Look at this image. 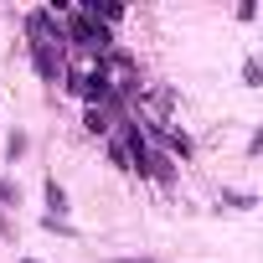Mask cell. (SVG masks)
<instances>
[{
  "label": "cell",
  "instance_id": "obj_4",
  "mask_svg": "<svg viewBox=\"0 0 263 263\" xmlns=\"http://www.w3.org/2000/svg\"><path fill=\"white\" fill-rule=\"evenodd\" d=\"M47 206H57V212H52V222H57V217L67 212V191H62L57 181H47Z\"/></svg>",
  "mask_w": 263,
  "mask_h": 263
},
{
  "label": "cell",
  "instance_id": "obj_9",
  "mask_svg": "<svg viewBox=\"0 0 263 263\" xmlns=\"http://www.w3.org/2000/svg\"><path fill=\"white\" fill-rule=\"evenodd\" d=\"M26 263H36V258H26Z\"/></svg>",
  "mask_w": 263,
  "mask_h": 263
},
{
  "label": "cell",
  "instance_id": "obj_1",
  "mask_svg": "<svg viewBox=\"0 0 263 263\" xmlns=\"http://www.w3.org/2000/svg\"><path fill=\"white\" fill-rule=\"evenodd\" d=\"M62 31H67V42H72V47H83V52H93L98 62H103V57H108V47H114V36H108V26H103V21H93L88 11H72Z\"/></svg>",
  "mask_w": 263,
  "mask_h": 263
},
{
  "label": "cell",
  "instance_id": "obj_3",
  "mask_svg": "<svg viewBox=\"0 0 263 263\" xmlns=\"http://www.w3.org/2000/svg\"><path fill=\"white\" fill-rule=\"evenodd\" d=\"M88 129H93V135H108V129H114V124H108V108H103V103H93V108H88Z\"/></svg>",
  "mask_w": 263,
  "mask_h": 263
},
{
  "label": "cell",
  "instance_id": "obj_6",
  "mask_svg": "<svg viewBox=\"0 0 263 263\" xmlns=\"http://www.w3.org/2000/svg\"><path fill=\"white\" fill-rule=\"evenodd\" d=\"M6 155H11V160H21V155H26V135H11V145H6Z\"/></svg>",
  "mask_w": 263,
  "mask_h": 263
},
{
  "label": "cell",
  "instance_id": "obj_2",
  "mask_svg": "<svg viewBox=\"0 0 263 263\" xmlns=\"http://www.w3.org/2000/svg\"><path fill=\"white\" fill-rule=\"evenodd\" d=\"M26 36H31V47H52V52L67 47V31L57 26V11H36V16L26 21Z\"/></svg>",
  "mask_w": 263,
  "mask_h": 263
},
{
  "label": "cell",
  "instance_id": "obj_5",
  "mask_svg": "<svg viewBox=\"0 0 263 263\" xmlns=\"http://www.w3.org/2000/svg\"><path fill=\"white\" fill-rule=\"evenodd\" d=\"M83 11H88L93 21H98V16H103V21H119V16H124V6H108V0H103V6H83Z\"/></svg>",
  "mask_w": 263,
  "mask_h": 263
},
{
  "label": "cell",
  "instance_id": "obj_8",
  "mask_svg": "<svg viewBox=\"0 0 263 263\" xmlns=\"http://www.w3.org/2000/svg\"><path fill=\"white\" fill-rule=\"evenodd\" d=\"M0 237H11V222H6V217H0Z\"/></svg>",
  "mask_w": 263,
  "mask_h": 263
},
{
  "label": "cell",
  "instance_id": "obj_7",
  "mask_svg": "<svg viewBox=\"0 0 263 263\" xmlns=\"http://www.w3.org/2000/svg\"><path fill=\"white\" fill-rule=\"evenodd\" d=\"M0 201H16V186H11L6 176H0Z\"/></svg>",
  "mask_w": 263,
  "mask_h": 263
}]
</instances>
